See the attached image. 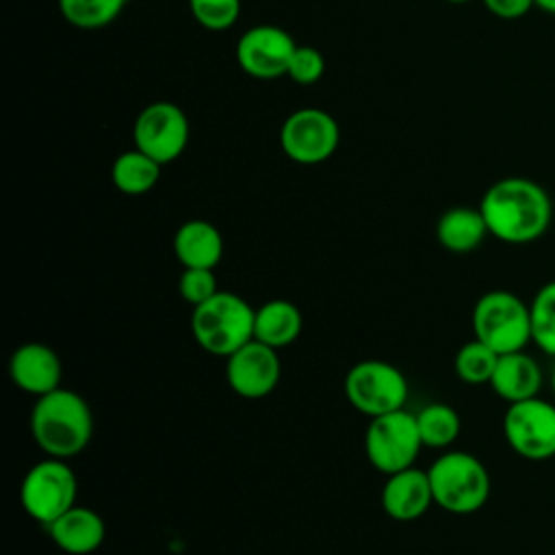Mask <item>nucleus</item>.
Masks as SVG:
<instances>
[{
	"label": "nucleus",
	"mask_w": 555,
	"mask_h": 555,
	"mask_svg": "<svg viewBox=\"0 0 555 555\" xmlns=\"http://www.w3.org/2000/svg\"><path fill=\"white\" fill-rule=\"evenodd\" d=\"M479 210L488 232L509 245L538 241L553 219V204L546 189L522 176H507L492 182L479 202Z\"/></svg>",
	"instance_id": "f257e3e1"
},
{
	"label": "nucleus",
	"mask_w": 555,
	"mask_h": 555,
	"mask_svg": "<svg viewBox=\"0 0 555 555\" xmlns=\"http://www.w3.org/2000/svg\"><path fill=\"white\" fill-rule=\"evenodd\" d=\"M30 434L48 457L78 455L93 436V414L87 399L63 386L37 397L30 410Z\"/></svg>",
	"instance_id": "f03ea898"
},
{
	"label": "nucleus",
	"mask_w": 555,
	"mask_h": 555,
	"mask_svg": "<svg viewBox=\"0 0 555 555\" xmlns=\"http://www.w3.org/2000/svg\"><path fill=\"white\" fill-rule=\"evenodd\" d=\"M251 308L241 295L217 291L191 312V334L195 343L210 356L228 358L249 340H254Z\"/></svg>",
	"instance_id": "7ed1b4c3"
},
{
	"label": "nucleus",
	"mask_w": 555,
	"mask_h": 555,
	"mask_svg": "<svg viewBox=\"0 0 555 555\" xmlns=\"http://www.w3.org/2000/svg\"><path fill=\"white\" fill-rule=\"evenodd\" d=\"M434 503L451 514H473L490 496V475L479 457L447 451L427 468Z\"/></svg>",
	"instance_id": "20e7f679"
},
{
	"label": "nucleus",
	"mask_w": 555,
	"mask_h": 555,
	"mask_svg": "<svg viewBox=\"0 0 555 555\" xmlns=\"http://www.w3.org/2000/svg\"><path fill=\"white\" fill-rule=\"evenodd\" d=\"M473 332L499 356L520 351L531 340L529 306L509 291H488L473 308Z\"/></svg>",
	"instance_id": "39448f33"
},
{
	"label": "nucleus",
	"mask_w": 555,
	"mask_h": 555,
	"mask_svg": "<svg viewBox=\"0 0 555 555\" xmlns=\"http://www.w3.org/2000/svg\"><path fill=\"white\" fill-rule=\"evenodd\" d=\"M76 473L61 457H48L33 464L20 486L24 512L46 527L76 505Z\"/></svg>",
	"instance_id": "423d86ee"
},
{
	"label": "nucleus",
	"mask_w": 555,
	"mask_h": 555,
	"mask_svg": "<svg viewBox=\"0 0 555 555\" xmlns=\"http://www.w3.org/2000/svg\"><path fill=\"white\" fill-rule=\"evenodd\" d=\"M423 449L416 414L395 410L373 416L364 431V453L369 462L384 475L410 468Z\"/></svg>",
	"instance_id": "0eeeda50"
},
{
	"label": "nucleus",
	"mask_w": 555,
	"mask_h": 555,
	"mask_svg": "<svg viewBox=\"0 0 555 555\" xmlns=\"http://www.w3.org/2000/svg\"><path fill=\"white\" fill-rule=\"evenodd\" d=\"M345 397L360 414L382 416L405 405L408 379L390 362L362 360L345 375Z\"/></svg>",
	"instance_id": "6e6552de"
},
{
	"label": "nucleus",
	"mask_w": 555,
	"mask_h": 555,
	"mask_svg": "<svg viewBox=\"0 0 555 555\" xmlns=\"http://www.w3.org/2000/svg\"><path fill=\"white\" fill-rule=\"evenodd\" d=\"M189 119L173 102H152L134 119V147L160 165L176 160L189 143Z\"/></svg>",
	"instance_id": "1a4fd4ad"
},
{
	"label": "nucleus",
	"mask_w": 555,
	"mask_h": 555,
	"mask_svg": "<svg viewBox=\"0 0 555 555\" xmlns=\"http://www.w3.org/2000/svg\"><path fill=\"white\" fill-rule=\"evenodd\" d=\"M340 141L336 119L323 108H299L291 113L280 130L282 152L299 165H319L327 160Z\"/></svg>",
	"instance_id": "9d476101"
},
{
	"label": "nucleus",
	"mask_w": 555,
	"mask_h": 555,
	"mask_svg": "<svg viewBox=\"0 0 555 555\" xmlns=\"http://www.w3.org/2000/svg\"><path fill=\"white\" fill-rule=\"evenodd\" d=\"M507 444L527 460H548L555 455V405L531 397L509 403L503 416Z\"/></svg>",
	"instance_id": "9b49d317"
},
{
	"label": "nucleus",
	"mask_w": 555,
	"mask_h": 555,
	"mask_svg": "<svg viewBox=\"0 0 555 555\" xmlns=\"http://www.w3.org/2000/svg\"><path fill=\"white\" fill-rule=\"evenodd\" d=\"M297 43L293 37L273 24H258L247 28L236 41L238 67L260 80L286 76L291 56Z\"/></svg>",
	"instance_id": "f8f14e48"
},
{
	"label": "nucleus",
	"mask_w": 555,
	"mask_h": 555,
	"mask_svg": "<svg viewBox=\"0 0 555 555\" xmlns=\"http://www.w3.org/2000/svg\"><path fill=\"white\" fill-rule=\"evenodd\" d=\"M280 373L278 349L256 338L225 358V382L243 399L271 395L280 382Z\"/></svg>",
	"instance_id": "ddd939ff"
},
{
	"label": "nucleus",
	"mask_w": 555,
	"mask_h": 555,
	"mask_svg": "<svg viewBox=\"0 0 555 555\" xmlns=\"http://www.w3.org/2000/svg\"><path fill=\"white\" fill-rule=\"evenodd\" d=\"M9 377L26 395L41 397L61 388L63 364L46 343H24L9 358Z\"/></svg>",
	"instance_id": "4468645a"
},
{
	"label": "nucleus",
	"mask_w": 555,
	"mask_h": 555,
	"mask_svg": "<svg viewBox=\"0 0 555 555\" xmlns=\"http://www.w3.org/2000/svg\"><path fill=\"white\" fill-rule=\"evenodd\" d=\"M379 501H382L384 512L392 520L410 522V520L421 518L434 503L427 470L410 466L399 473L386 475Z\"/></svg>",
	"instance_id": "2eb2a0df"
},
{
	"label": "nucleus",
	"mask_w": 555,
	"mask_h": 555,
	"mask_svg": "<svg viewBox=\"0 0 555 555\" xmlns=\"http://www.w3.org/2000/svg\"><path fill=\"white\" fill-rule=\"evenodd\" d=\"M48 533L63 553L89 555L102 546L106 525L95 509L74 505L48 525Z\"/></svg>",
	"instance_id": "dca6fc26"
},
{
	"label": "nucleus",
	"mask_w": 555,
	"mask_h": 555,
	"mask_svg": "<svg viewBox=\"0 0 555 555\" xmlns=\"http://www.w3.org/2000/svg\"><path fill=\"white\" fill-rule=\"evenodd\" d=\"M173 254L184 269H215L223 256L221 232L206 219H189L173 234Z\"/></svg>",
	"instance_id": "f3484780"
},
{
	"label": "nucleus",
	"mask_w": 555,
	"mask_h": 555,
	"mask_svg": "<svg viewBox=\"0 0 555 555\" xmlns=\"http://www.w3.org/2000/svg\"><path fill=\"white\" fill-rule=\"evenodd\" d=\"M490 386L507 403L538 397L542 388L540 364L522 349L512 353H501L494 366Z\"/></svg>",
	"instance_id": "a211bd4d"
},
{
	"label": "nucleus",
	"mask_w": 555,
	"mask_h": 555,
	"mask_svg": "<svg viewBox=\"0 0 555 555\" xmlns=\"http://www.w3.org/2000/svg\"><path fill=\"white\" fill-rule=\"evenodd\" d=\"M486 219L477 208L470 206H455L440 215L436 223V238L438 243L453 254H468L477 249L483 238L488 236Z\"/></svg>",
	"instance_id": "6ab92c4d"
},
{
	"label": "nucleus",
	"mask_w": 555,
	"mask_h": 555,
	"mask_svg": "<svg viewBox=\"0 0 555 555\" xmlns=\"http://www.w3.org/2000/svg\"><path fill=\"white\" fill-rule=\"evenodd\" d=\"M301 327V312L288 299H269L260 308H256L254 338L273 349L293 345L299 338Z\"/></svg>",
	"instance_id": "aec40b11"
},
{
	"label": "nucleus",
	"mask_w": 555,
	"mask_h": 555,
	"mask_svg": "<svg viewBox=\"0 0 555 555\" xmlns=\"http://www.w3.org/2000/svg\"><path fill=\"white\" fill-rule=\"evenodd\" d=\"M160 163L132 147L121 152L111 167V180L117 191L126 195H143L152 191L160 178Z\"/></svg>",
	"instance_id": "412c9836"
},
{
	"label": "nucleus",
	"mask_w": 555,
	"mask_h": 555,
	"mask_svg": "<svg viewBox=\"0 0 555 555\" xmlns=\"http://www.w3.org/2000/svg\"><path fill=\"white\" fill-rule=\"evenodd\" d=\"M416 425L423 447L444 449L460 436V414L447 403H427L416 412Z\"/></svg>",
	"instance_id": "4be33fe9"
},
{
	"label": "nucleus",
	"mask_w": 555,
	"mask_h": 555,
	"mask_svg": "<svg viewBox=\"0 0 555 555\" xmlns=\"http://www.w3.org/2000/svg\"><path fill=\"white\" fill-rule=\"evenodd\" d=\"M128 0H59L65 22L76 28H102L119 17Z\"/></svg>",
	"instance_id": "5701e85b"
},
{
	"label": "nucleus",
	"mask_w": 555,
	"mask_h": 555,
	"mask_svg": "<svg viewBox=\"0 0 555 555\" xmlns=\"http://www.w3.org/2000/svg\"><path fill=\"white\" fill-rule=\"evenodd\" d=\"M496 362L499 353L486 343L473 338L457 349L453 366L457 377L466 384H490Z\"/></svg>",
	"instance_id": "b1692460"
},
{
	"label": "nucleus",
	"mask_w": 555,
	"mask_h": 555,
	"mask_svg": "<svg viewBox=\"0 0 555 555\" xmlns=\"http://www.w3.org/2000/svg\"><path fill=\"white\" fill-rule=\"evenodd\" d=\"M531 312V340L555 356V280L540 286L533 301L529 304Z\"/></svg>",
	"instance_id": "393cba45"
},
{
	"label": "nucleus",
	"mask_w": 555,
	"mask_h": 555,
	"mask_svg": "<svg viewBox=\"0 0 555 555\" xmlns=\"http://www.w3.org/2000/svg\"><path fill=\"white\" fill-rule=\"evenodd\" d=\"M193 17L208 30H225L241 15V0H189Z\"/></svg>",
	"instance_id": "a878e982"
},
{
	"label": "nucleus",
	"mask_w": 555,
	"mask_h": 555,
	"mask_svg": "<svg viewBox=\"0 0 555 555\" xmlns=\"http://www.w3.org/2000/svg\"><path fill=\"white\" fill-rule=\"evenodd\" d=\"M217 278L212 269H184L178 278V293L191 306H199L202 301L210 299L217 293Z\"/></svg>",
	"instance_id": "bb28decb"
},
{
	"label": "nucleus",
	"mask_w": 555,
	"mask_h": 555,
	"mask_svg": "<svg viewBox=\"0 0 555 555\" xmlns=\"http://www.w3.org/2000/svg\"><path fill=\"white\" fill-rule=\"evenodd\" d=\"M323 72H325L323 54L312 46H297L291 56L286 76L299 85H312L323 76Z\"/></svg>",
	"instance_id": "cd10ccee"
},
{
	"label": "nucleus",
	"mask_w": 555,
	"mask_h": 555,
	"mask_svg": "<svg viewBox=\"0 0 555 555\" xmlns=\"http://www.w3.org/2000/svg\"><path fill=\"white\" fill-rule=\"evenodd\" d=\"M481 2L499 20H520L535 7V0H481Z\"/></svg>",
	"instance_id": "c85d7f7f"
},
{
	"label": "nucleus",
	"mask_w": 555,
	"mask_h": 555,
	"mask_svg": "<svg viewBox=\"0 0 555 555\" xmlns=\"http://www.w3.org/2000/svg\"><path fill=\"white\" fill-rule=\"evenodd\" d=\"M535 7L546 11V13H551V15H555V0H535Z\"/></svg>",
	"instance_id": "c756f323"
},
{
	"label": "nucleus",
	"mask_w": 555,
	"mask_h": 555,
	"mask_svg": "<svg viewBox=\"0 0 555 555\" xmlns=\"http://www.w3.org/2000/svg\"><path fill=\"white\" fill-rule=\"evenodd\" d=\"M551 388H553V395H555V366H553V373H551Z\"/></svg>",
	"instance_id": "7c9ffc66"
},
{
	"label": "nucleus",
	"mask_w": 555,
	"mask_h": 555,
	"mask_svg": "<svg viewBox=\"0 0 555 555\" xmlns=\"http://www.w3.org/2000/svg\"><path fill=\"white\" fill-rule=\"evenodd\" d=\"M444 2H451V4H464V2H470V0H444Z\"/></svg>",
	"instance_id": "2f4dec72"
},
{
	"label": "nucleus",
	"mask_w": 555,
	"mask_h": 555,
	"mask_svg": "<svg viewBox=\"0 0 555 555\" xmlns=\"http://www.w3.org/2000/svg\"><path fill=\"white\" fill-rule=\"evenodd\" d=\"M553 555H555V553H553Z\"/></svg>",
	"instance_id": "473e14b6"
}]
</instances>
